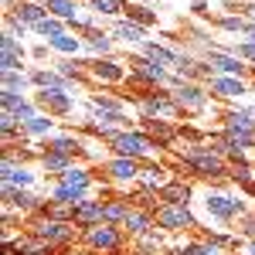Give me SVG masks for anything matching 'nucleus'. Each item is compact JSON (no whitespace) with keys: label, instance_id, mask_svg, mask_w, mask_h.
Listing matches in <instances>:
<instances>
[{"label":"nucleus","instance_id":"obj_1","mask_svg":"<svg viewBox=\"0 0 255 255\" xmlns=\"http://www.w3.org/2000/svg\"><path fill=\"white\" fill-rule=\"evenodd\" d=\"M180 163H184L187 170H194L197 177H211V180L228 174L225 153H218L215 146H191V150L180 153Z\"/></svg>","mask_w":255,"mask_h":255},{"label":"nucleus","instance_id":"obj_2","mask_svg":"<svg viewBox=\"0 0 255 255\" xmlns=\"http://www.w3.org/2000/svg\"><path fill=\"white\" fill-rule=\"evenodd\" d=\"M116 157H133V160H150L157 153V143L146 136L143 129H119L116 136L109 139Z\"/></svg>","mask_w":255,"mask_h":255},{"label":"nucleus","instance_id":"obj_3","mask_svg":"<svg viewBox=\"0 0 255 255\" xmlns=\"http://www.w3.org/2000/svg\"><path fill=\"white\" fill-rule=\"evenodd\" d=\"M27 232L38 235V238H44V242H51V245L58 249V245H68V242L75 238V225H72V221H58V218H48V215L38 211V218L31 221Z\"/></svg>","mask_w":255,"mask_h":255},{"label":"nucleus","instance_id":"obj_4","mask_svg":"<svg viewBox=\"0 0 255 255\" xmlns=\"http://www.w3.org/2000/svg\"><path fill=\"white\" fill-rule=\"evenodd\" d=\"M153 221L163 232H187V228H194V215H191L187 204H160L153 211Z\"/></svg>","mask_w":255,"mask_h":255},{"label":"nucleus","instance_id":"obj_5","mask_svg":"<svg viewBox=\"0 0 255 255\" xmlns=\"http://www.w3.org/2000/svg\"><path fill=\"white\" fill-rule=\"evenodd\" d=\"M3 255H55V245L24 232L17 238H3Z\"/></svg>","mask_w":255,"mask_h":255},{"label":"nucleus","instance_id":"obj_6","mask_svg":"<svg viewBox=\"0 0 255 255\" xmlns=\"http://www.w3.org/2000/svg\"><path fill=\"white\" fill-rule=\"evenodd\" d=\"M82 238H85V245L89 249H96V252H116L119 245H123V235H119L116 225H92V228H85L82 232Z\"/></svg>","mask_w":255,"mask_h":255},{"label":"nucleus","instance_id":"obj_7","mask_svg":"<svg viewBox=\"0 0 255 255\" xmlns=\"http://www.w3.org/2000/svg\"><path fill=\"white\" fill-rule=\"evenodd\" d=\"M174 96V106L177 109H184V113H201L204 106H208V92L201 89V85H194V82H177V89L170 92Z\"/></svg>","mask_w":255,"mask_h":255},{"label":"nucleus","instance_id":"obj_8","mask_svg":"<svg viewBox=\"0 0 255 255\" xmlns=\"http://www.w3.org/2000/svg\"><path fill=\"white\" fill-rule=\"evenodd\" d=\"M139 109H143V116H150V119L177 116V113H180L174 106V96H170V92H143V96H139Z\"/></svg>","mask_w":255,"mask_h":255},{"label":"nucleus","instance_id":"obj_9","mask_svg":"<svg viewBox=\"0 0 255 255\" xmlns=\"http://www.w3.org/2000/svg\"><path fill=\"white\" fill-rule=\"evenodd\" d=\"M129 79L143 82V85H157V82L167 79V68H160L153 58H146V55H136V58H129Z\"/></svg>","mask_w":255,"mask_h":255},{"label":"nucleus","instance_id":"obj_10","mask_svg":"<svg viewBox=\"0 0 255 255\" xmlns=\"http://www.w3.org/2000/svg\"><path fill=\"white\" fill-rule=\"evenodd\" d=\"M34 102H38L48 116H65V113H72V96H68L65 89H41L38 96H34Z\"/></svg>","mask_w":255,"mask_h":255},{"label":"nucleus","instance_id":"obj_11","mask_svg":"<svg viewBox=\"0 0 255 255\" xmlns=\"http://www.w3.org/2000/svg\"><path fill=\"white\" fill-rule=\"evenodd\" d=\"M204 208H208V215L221 218V221H228V218H235V215H245V204L235 201V197H225V194H208L204 197Z\"/></svg>","mask_w":255,"mask_h":255},{"label":"nucleus","instance_id":"obj_12","mask_svg":"<svg viewBox=\"0 0 255 255\" xmlns=\"http://www.w3.org/2000/svg\"><path fill=\"white\" fill-rule=\"evenodd\" d=\"M143 160H133V157H113L109 163H106V174L113 177V180H119V184H129V180H139V167Z\"/></svg>","mask_w":255,"mask_h":255},{"label":"nucleus","instance_id":"obj_13","mask_svg":"<svg viewBox=\"0 0 255 255\" xmlns=\"http://www.w3.org/2000/svg\"><path fill=\"white\" fill-rule=\"evenodd\" d=\"M89 72L96 82H106V85H116V82H126V68L113 58H99V61H89Z\"/></svg>","mask_w":255,"mask_h":255},{"label":"nucleus","instance_id":"obj_14","mask_svg":"<svg viewBox=\"0 0 255 255\" xmlns=\"http://www.w3.org/2000/svg\"><path fill=\"white\" fill-rule=\"evenodd\" d=\"M0 102H3V109H7V113H14L20 123H27V119L38 116L34 102H27V99L20 96V92H10V89H3V92H0Z\"/></svg>","mask_w":255,"mask_h":255},{"label":"nucleus","instance_id":"obj_15","mask_svg":"<svg viewBox=\"0 0 255 255\" xmlns=\"http://www.w3.org/2000/svg\"><path fill=\"white\" fill-rule=\"evenodd\" d=\"M208 89H211L218 99H242L245 92H249V89H245V82L235 79V75H211Z\"/></svg>","mask_w":255,"mask_h":255},{"label":"nucleus","instance_id":"obj_16","mask_svg":"<svg viewBox=\"0 0 255 255\" xmlns=\"http://www.w3.org/2000/svg\"><path fill=\"white\" fill-rule=\"evenodd\" d=\"M143 55L153 58L160 68H167V72H180V65H184V58H180L177 51L163 48V44H157V41H146V44H143Z\"/></svg>","mask_w":255,"mask_h":255},{"label":"nucleus","instance_id":"obj_17","mask_svg":"<svg viewBox=\"0 0 255 255\" xmlns=\"http://www.w3.org/2000/svg\"><path fill=\"white\" fill-rule=\"evenodd\" d=\"M208 68H211V72H218V75H235V79H242L249 65L238 58V55H221V51H211Z\"/></svg>","mask_w":255,"mask_h":255},{"label":"nucleus","instance_id":"obj_18","mask_svg":"<svg viewBox=\"0 0 255 255\" xmlns=\"http://www.w3.org/2000/svg\"><path fill=\"white\" fill-rule=\"evenodd\" d=\"M0 44H3V51H0V72H14V68H20V61H24V48H20V41L14 38V34L3 31Z\"/></svg>","mask_w":255,"mask_h":255},{"label":"nucleus","instance_id":"obj_19","mask_svg":"<svg viewBox=\"0 0 255 255\" xmlns=\"http://www.w3.org/2000/svg\"><path fill=\"white\" fill-rule=\"evenodd\" d=\"M143 133L153 139L157 146H170L177 136V129L167 123V119H150V116H143Z\"/></svg>","mask_w":255,"mask_h":255},{"label":"nucleus","instance_id":"obj_20","mask_svg":"<svg viewBox=\"0 0 255 255\" xmlns=\"http://www.w3.org/2000/svg\"><path fill=\"white\" fill-rule=\"evenodd\" d=\"M10 14L20 20V24H27V27H38L41 20L48 17V10H44V3H34V0H17L14 7H10Z\"/></svg>","mask_w":255,"mask_h":255},{"label":"nucleus","instance_id":"obj_21","mask_svg":"<svg viewBox=\"0 0 255 255\" xmlns=\"http://www.w3.org/2000/svg\"><path fill=\"white\" fill-rule=\"evenodd\" d=\"M106 215H102V201H82L79 208H75V225H79L82 232L85 228H92V225H102Z\"/></svg>","mask_w":255,"mask_h":255},{"label":"nucleus","instance_id":"obj_22","mask_svg":"<svg viewBox=\"0 0 255 255\" xmlns=\"http://www.w3.org/2000/svg\"><path fill=\"white\" fill-rule=\"evenodd\" d=\"M170 180H174V177H167V170H163L160 163H146V167L139 170V184H143L146 191H157V194L170 184Z\"/></svg>","mask_w":255,"mask_h":255},{"label":"nucleus","instance_id":"obj_23","mask_svg":"<svg viewBox=\"0 0 255 255\" xmlns=\"http://www.w3.org/2000/svg\"><path fill=\"white\" fill-rule=\"evenodd\" d=\"M113 38L126 41V44H143V41H146V27L133 24L129 17H119V20H116V27H113Z\"/></svg>","mask_w":255,"mask_h":255},{"label":"nucleus","instance_id":"obj_24","mask_svg":"<svg viewBox=\"0 0 255 255\" xmlns=\"http://www.w3.org/2000/svg\"><path fill=\"white\" fill-rule=\"evenodd\" d=\"M44 150L48 153H65V157H79L82 153V139L79 136H51V139H44Z\"/></svg>","mask_w":255,"mask_h":255},{"label":"nucleus","instance_id":"obj_25","mask_svg":"<svg viewBox=\"0 0 255 255\" xmlns=\"http://www.w3.org/2000/svg\"><path fill=\"white\" fill-rule=\"evenodd\" d=\"M129 204L123 201V197H106L102 201V215H106V225H123L126 218H129Z\"/></svg>","mask_w":255,"mask_h":255},{"label":"nucleus","instance_id":"obj_26","mask_svg":"<svg viewBox=\"0 0 255 255\" xmlns=\"http://www.w3.org/2000/svg\"><path fill=\"white\" fill-rule=\"evenodd\" d=\"M157 197H160V204H191V187L180 184V180H170Z\"/></svg>","mask_w":255,"mask_h":255},{"label":"nucleus","instance_id":"obj_27","mask_svg":"<svg viewBox=\"0 0 255 255\" xmlns=\"http://www.w3.org/2000/svg\"><path fill=\"white\" fill-rule=\"evenodd\" d=\"M82 44H85L89 51H96V55H109V48H113V38H109L106 31H96V27H89V31H82Z\"/></svg>","mask_w":255,"mask_h":255},{"label":"nucleus","instance_id":"obj_28","mask_svg":"<svg viewBox=\"0 0 255 255\" xmlns=\"http://www.w3.org/2000/svg\"><path fill=\"white\" fill-rule=\"evenodd\" d=\"M44 10H48L51 17L65 20V24H72V20L79 17V7H75V0H44Z\"/></svg>","mask_w":255,"mask_h":255},{"label":"nucleus","instance_id":"obj_29","mask_svg":"<svg viewBox=\"0 0 255 255\" xmlns=\"http://www.w3.org/2000/svg\"><path fill=\"white\" fill-rule=\"evenodd\" d=\"M51 126H55V119L48 116V113H38L34 119L20 123V136H48V133H51Z\"/></svg>","mask_w":255,"mask_h":255},{"label":"nucleus","instance_id":"obj_30","mask_svg":"<svg viewBox=\"0 0 255 255\" xmlns=\"http://www.w3.org/2000/svg\"><path fill=\"white\" fill-rule=\"evenodd\" d=\"M225 129H242V133H255V113L252 109H235L225 116Z\"/></svg>","mask_w":255,"mask_h":255},{"label":"nucleus","instance_id":"obj_31","mask_svg":"<svg viewBox=\"0 0 255 255\" xmlns=\"http://www.w3.org/2000/svg\"><path fill=\"white\" fill-rule=\"evenodd\" d=\"M123 228H129L133 235H146V232L153 228V211H139V208H133L129 218L123 221Z\"/></svg>","mask_w":255,"mask_h":255},{"label":"nucleus","instance_id":"obj_32","mask_svg":"<svg viewBox=\"0 0 255 255\" xmlns=\"http://www.w3.org/2000/svg\"><path fill=\"white\" fill-rule=\"evenodd\" d=\"M58 184H65V187H75V191H89V184H92V177H89V170H82V167H68L65 174L58 177Z\"/></svg>","mask_w":255,"mask_h":255},{"label":"nucleus","instance_id":"obj_33","mask_svg":"<svg viewBox=\"0 0 255 255\" xmlns=\"http://www.w3.org/2000/svg\"><path fill=\"white\" fill-rule=\"evenodd\" d=\"M41 167H44L48 174L61 177L68 167H75V163H72V157H65V153H48V150H44V153H41Z\"/></svg>","mask_w":255,"mask_h":255},{"label":"nucleus","instance_id":"obj_34","mask_svg":"<svg viewBox=\"0 0 255 255\" xmlns=\"http://www.w3.org/2000/svg\"><path fill=\"white\" fill-rule=\"evenodd\" d=\"M89 10L102 17H119V14H126V3L123 0H89Z\"/></svg>","mask_w":255,"mask_h":255},{"label":"nucleus","instance_id":"obj_35","mask_svg":"<svg viewBox=\"0 0 255 255\" xmlns=\"http://www.w3.org/2000/svg\"><path fill=\"white\" fill-rule=\"evenodd\" d=\"M48 48H51V51H58V55H75V51L82 48V38H75V34H68V31H65V34H58V38L48 41Z\"/></svg>","mask_w":255,"mask_h":255},{"label":"nucleus","instance_id":"obj_36","mask_svg":"<svg viewBox=\"0 0 255 255\" xmlns=\"http://www.w3.org/2000/svg\"><path fill=\"white\" fill-rule=\"evenodd\" d=\"M31 82H34L38 89H65V75H58V72H44V68L31 72Z\"/></svg>","mask_w":255,"mask_h":255},{"label":"nucleus","instance_id":"obj_37","mask_svg":"<svg viewBox=\"0 0 255 255\" xmlns=\"http://www.w3.org/2000/svg\"><path fill=\"white\" fill-rule=\"evenodd\" d=\"M34 31H38L44 41H51V38H58V34H65V20H58V17H51V14H48Z\"/></svg>","mask_w":255,"mask_h":255},{"label":"nucleus","instance_id":"obj_38","mask_svg":"<svg viewBox=\"0 0 255 255\" xmlns=\"http://www.w3.org/2000/svg\"><path fill=\"white\" fill-rule=\"evenodd\" d=\"M177 255H225V252H221V245H215V242H191V245H184Z\"/></svg>","mask_w":255,"mask_h":255},{"label":"nucleus","instance_id":"obj_39","mask_svg":"<svg viewBox=\"0 0 255 255\" xmlns=\"http://www.w3.org/2000/svg\"><path fill=\"white\" fill-rule=\"evenodd\" d=\"M31 85V79L20 72V68H14V72H3V89H10V92H24Z\"/></svg>","mask_w":255,"mask_h":255},{"label":"nucleus","instance_id":"obj_40","mask_svg":"<svg viewBox=\"0 0 255 255\" xmlns=\"http://www.w3.org/2000/svg\"><path fill=\"white\" fill-rule=\"evenodd\" d=\"M126 17L133 20V24H139V27H153V24H157V14H153V10H146V7H129V10H126Z\"/></svg>","mask_w":255,"mask_h":255},{"label":"nucleus","instance_id":"obj_41","mask_svg":"<svg viewBox=\"0 0 255 255\" xmlns=\"http://www.w3.org/2000/svg\"><path fill=\"white\" fill-rule=\"evenodd\" d=\"M218 27H225V31H238V34H245V27H249V20L245 17H235V14H228V17L218 20Z\"/></svg>","mask_w":255,"mask_h":255},{"label":"nucleus","instance_id":"obj_42","mask_svg":"<svg viewBox=\"0 0 255 255\" xmlns=\"http://www.w3.org/2000/svg\"><path fill=\"white\" fill-rule=\"evenodd\" d=\"M92 106H96V109H123V102H116V99H109V96H96Z\"/></svg>","mask_w":255,"mask_h":255},{"label":"nucleus","instance_id":"obj_43","mask_svg":"<svg viewBox=\"0 0 255 255\" xmlns=\"http://www.w3.org/2000/svg\"><path fill=\"white\" fill-rule=\"evenodd\" d=\"M238 58L242 61H255V44L252 41H242V44H238Z\"/></svg>","mask_w":255,"mask_h":255},{"label":"nucleus","instance_id":"obj_44","mask_svg":"<svg viewBox=\"0 0 255 255\" xmlns=\"http://www.w3.org/2000/svg\"><path fill=\"white\" fill-rule=\"evenodd\" d=\"M245 41H252V44H255V24H249V27H245Z\"/></svg>","mask_w":255,"mask_h":255},{"label":"nucleus","instance_id":"obj_45","mask_svg":"<svg viewBox=\"0 0 255 255\" xmlns=\"http://www.w3.org/2000/svg\"><path fill=\"white\" fill-rule=\"evenodd\" d=\"M245 255H255V242H249V249H245Z\"/></svg>","mask_w":255,"mask_h":255},{"label":"nucleus","instance_id":"obj_46","mask_svg":"<svg viewBox=\"0 0 255 255\" xmlns=\"http://www.w3.org/2000/svg\"><path fill=\"white\" fill-rule=\"evenodd\" d=\"M245 191H249V194L255 197V177H252V184H249V187H245Z\"/></svg>","mask_w":255,"mask_h":255},{"label":"nucleus","instance_id":"obj_47","mask_svg":"<svg viewBox=\"0 0 255 255\" xmlns=\"http://www.w3.org/2000/svg\"><path fill=\"white\" fill-rule=\"evenodd\" d=\"M249 10H252V20H255V7H249Z\"/></svg>","mask_w":255,"mask_h":255},{"label":"nucleus","instance_id":"obj_48","mask_svg":"<svg viewBox=\"0 0 255 255\" xmlns=\"http://www.w3.org/2000/svg\"><path fill=\"white\" fill-rule=\"evenodd\" d=\"M72 255H89V252H72Z\"/></svg>","mask_w":255,"mask_h":255},{"label":"nucleus","instance_id":"obj_49","mask_svg":"<svg viewBox=\"0 0 255 255\" xmlns=\"http://www.w3.org/2000/svg\"><path fill=\"white\" fill-rule=\"evenodd\" d=\"M75 3H79V0H75Z\"/></svg>","mask_w":255,"mask_h":255},{"label":"nucleus","instance_id":"obj_50","mask_svg":"<svg viewBox=\"0 0 255 255\" xmlns=\"http://www.w3.org/2000/svg\"><path fill=\"white\" fill-rule=\"evenodd\" d=\"M252 113H255V109H252Z\"/></svg>","mask_w":255,"mask_h":255},{"label":"nucleus","instance_id":"obj_51","mask_svg":"<svg viewBox=\"0 0 255 255\" xmlns=\"http://www.w3.org/2000/svg\"><path fill=\"white\" fill-rule=\"evenodd\" d=\"M235 255H238V252H235Z\"/></svg>","mask_w":255,"mask_h":255}]
</instances>
